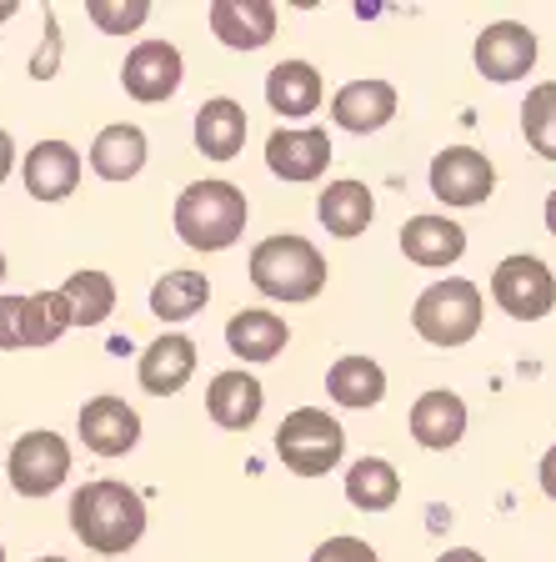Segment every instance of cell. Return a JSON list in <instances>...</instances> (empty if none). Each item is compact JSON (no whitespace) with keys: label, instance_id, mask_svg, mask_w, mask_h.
<instances>
[{"label":"cell","instance_id":"cell-1","mask_svg":"<svg viewBox=\"0 0 556 562\" xmlns=\"http://www.w3.org/2000/svg\"><path fill=\"white\" fill-rule=\"evenodd\" d=\"M70 527H76V538L91 552L121 558L146 532V503H140V492H131L126 482H111V477L86 482L70 497Z\"/></svg>","mask_w":556,"mask_h":562},{"label":"cell","instance_id":"cell-2","mask_svg":"<svg viewBox=\"0 0 556 562\" xmlns=\"http://www.w3.org/2000/svg\"><path fill=\"white\" fill-rule=\"evenodd\" d=\"M246 216H251V201L231 181H191L175 196V236L191 251H226V246H236V236L246 232Z\"/></svg>","mask_w":556,"mask_h":562},{"label":"cell","instance_id":"cell-3","mask_svg":"<svg viewBox=\"0 0 556 562\" xmlns=\"http://www.w3.org/2000/svg\"><path fill=\"white\" fill-rule=\"evenodd\" d=\"M326 257L316 251L306 236L281 232L251 251V286L271 302H311L326 286Z\"/></svg>","mask_w":556,"mask_h":562},{"label":"cell","instance_id":"cell-4","mask_svg":"<svg viewBox=\"0 0 556 562\" xmlns=\"http://www.w3.org/2000/svg\"><path fill=\"white\" fill-rule=\"evenodd\" d=\"M411 327L431 347H466L481 331V286L466 277L431 281L411 306Z\"/></svg>","mask_w":556,"mask_h":562},{"label":"cell","instance_id":"cell-5","mask_svg":"<svg viewBox=\"0 0 556 562\" xmlns=\"http://www.w3.org/2000/svg\"><path fill=\"white\" fill-rule=\"evenodd\" d=\"M276 457L296 477H326L347 457V432L321 407H296L276 427Z\"/></svg>","mask_w":556,"mask_h":562},{"label":"cell","instance_id":"cell-6","mask_svg":"<svg viewBox=\"0 0 556 562\" xmlns=\"http://www.w3.org/2000/svg\"><path fill=\"white\" fill-rule=\"evenodd\" d=\"M491 296L507 316L517 322H542L556 306V277L542 257H507L497 271H491Z\"/></svg>","mask_w":556,"mask_h":562},{"label":"cell","instance_id":"cell-7","mask_svg":"<svg viewBox=\"0 0 556 562\" xmlns=\"http://www.w3.org/2000/svg\"><path fill=\"white\" fill-rule=\"evenodd\" d=\"M70 327V312L60 292H35V296H0V351L15 347H50Z\"/></svg>","mask_w":556,"mask_h":562},{"label":"cell","instance_id":"cell-8","mask_svg":"<svg viewBox=\"0 0 556 562\" xmlns=\"http://www.w3.org/2000/svg\"><path fill=\"white\" fill-rule=\"evenodd\" d=\"M5 477L21 497H46L70 477V447L56 432H25L5 457Z\"/></svg>","mask_w":556,"mask_h":562},{"label":"cell","instance_id":"cell-9","mask_svg":"<svg viewBox=\"0 0 556 562\" xmlns=\"http://www.w3.org/2000/svg\"><path fill=\"white\" fill-rule=\"evenodd\" d=\"M497 187V166L472 146H446L431 161V196L446 206H481Z\"/></svg>","mask_w":556,"mask_h":562},{"label":"cell","instance_id":"cell-10","mask_svg":"<svg viewBox=\"0 0 556 562\" xmlns=\"http://www.w3.org/2000/svg\"><path fill=\"white\" fill-rule=\"evenodd\" d=\"M181 50L171 46V41H140L136 50L126 56V66H121V86H126L131 101H171L175 91H181Z\"/></svg>","mask_w":556,"mask_h":562},{"label":"cell","instance_id":"cell-11","mask_svg":"<svg viewBox=\"0 0 556 562\" xmlns=\"http://www.w3.org/2000/svg\"><path fill=\"white\" fill-rule=\"evenodd\" d=\"M472 56H476V70H481L487 81L511 86L536 66V35L517 21H497V25H487V31L476 35Z\"/></svg>","mask_w":556,"mask_h":562},{"label":"cell","instance_id":"cell-12","mask_svg":"<svg viewBox=\"0 0 556 562\" xmlns=\"http://www.w3.org/2000/svg\"><path fill=\"white\" fill-rule=\"evenodd\" d=\"M266 166L281 181H316L331 166V136L321 126H302V131H271L266 140Z\"/></svg>","mask_w":556,"mask_h":562},{"label":"cell","instance_id":"cell-13","mask_svg":"<svg viewBox=\"0 0 556 562\" xmlns=\"http://www.w3.org/2000/svg\"><path fill=\"white\" fill-rule=\"evenodd\" d=\"M81 442L95 457H126L140 442V417L121 397H91L81 407Z\"/></svg>","mask_w":556,"mask_h":562},{"label":"cell","instance_id":"cell-14","mask_svg":"<svg viewBox=\"0 0 556 562\" xmlns=\"http://www.w3.org/2000/svg\"><path fill=\"white\" fill-rule=\"evenodd\" d=\"M191 372H196V341L181 337V331H166V337H156L151 347L140 351V386L151 392V397H175L185 382H191Z\"/></svg>","mask_w":556,"mask_h":562},{"label":"cell","instance_id":"cell-15","mask_svg":"<svg viewBox=\"0 0 556 562\" xmlns=\"http://www.w3.org/2000/svg\"><path fill=\"white\" fill-rule=\"evenodd\" d=\"M211 31L231 50H261L276 35V5L271 0H216L211 5Z\"/></svg>","mask_w":556,"mask_h":562},{"label":"cell","instance_id":"cell-16","mask_svg":"<svg viewBox=\"0 0 556 562\" xmlns=\"http://www.w3.org/2000/svg\"><path fill=\"white\" fill-rule=\"evenodd\" d=\"M81 181V156L70 140H35L25 156V191L35 201H66Z\"/></svg>","mask_w":556,"mask_h":562},{"label":"cell","instance_id":"cell-17","mask_svg":"<svg viewBox=\"0 0 556 562\" xmlns=\"http://www.w3.org/2000/svg\"><path fill=\"white\" fill-rule=\"evenodd\" d=\"M261 407H266V392H261V382H256L251 372H220V376H211L206 412H211V422H216V427H226V432H246V427H256Z\"/></svg>","mask_w":556,"mask_h":562},{"label":"cell","instance_id":"cell-18","mask_svg":"<svg viewBox=\"0 0 556 562\" xmlns=\"http://www.w3.org/2000/svg\"><path fill=\"white\" fill-rule=\"evenodd\" d=\"M331 116H337L341 131H356V136H371L382 131L386 121L396 116V86L392 81H351L331 95Z\"/></svg>","mask_w":556,"mask_h":562},{"label":"cell","instance_id":"cell-19","mask_svg":"<svg viewBox=\"0 0 556 562\" xmlns=\"http://www.w3.org/2000/svg\"><path fill=\"white\" fill-rule=\"evenodd\" d=\"M411 437H417L421 447H431V452L456 447L466 437V402L456 397V392H446V386L417 397V407H411Z\"/></svg>","mask_w":556,"mask_h":562},{"label":"cell","instance_id":"cell-20","mask_svg":"<svg viewBox=\"0 0 556 562\" xmlns=\"http://www.w3.org/2000/svg\"><path fill=\"white\" fill-rule=\"evenodd\" d=\"M401 251L417 267H452L466 251V232L456 222H446V216H411L401 226Z\"/></svg>","mask_w":556,"mask_h":562},{"label":"cell","instance_id":"cell-21","mask_svg":"<svg viewBox=\"0 0 556 562\" xmlns=\"http://www.w3.org/2000/svg\"><path fill=\"white\" fill-rule=\"evenodd\" d=\"M196 146L211 161H236L246 146V111L231 95H216L196 111Z\"/></svg>","mask_w":556,"mask_h":562},{"label":"cell","instance_id":"cell-22","mask_svg":"<svg viewBox=\"0 0 556 562\" xmlns=\"http://www.w3.org/2000/svg\"><path fill=\"white\" fill-rule=\"evenodd\" d=\"M291 341L286 322H281L276 312H261V306H246V312L231 316V327H226V347L236 351V357H246V362H271V357H281Z\"/></svg>","mask_w":556,"mask_h":562},{"label":"cell","instance_id":"cell-23","mask_svg":"<svg viewBox=\"0 0 556 562\" xmlns=\"http://www.w3.org/2000/svg\"><path fill=\"white\" fill-rule=\"evenodd\" d=\"M266 101H271V111L286 121L311 116L316 105H321V76H316L311 60H281L266 76Z\"/></svg>","mask_w":556,"mask_h":562},{"label":"cell","instance_id":"cell-24","mask_svg":"<svg viewBox=\"0 0 556 562\" xmlns=\"http://www.w3.org/2000/svg\"><path fill=\"white\" fill-rule=\"evenodd\" d=\"M316 216H321V226L331 236L351 241V236H361L371 226V216H376V196H371L361 181H331V187L321 191V201H316Z\"/></svg>","mask_w":556,"mask_h":562},{"label":"cell","instance_id":"cell-25","mask_svg":"<svg viewBox=\"0 0 556 562\" xmlns=\"http://www.w3.org/2000/svg\"><path fill=\"white\" fill-rule=\"evenodd\" d=\"M146 166V131L140 126H105L101 136L91 140V171L101 181H131Z\"/></svg>","mask_w":556,"mask_h":562},{"label":"cell","instance_id":"cell-26","mask_svg":"<svg viewBox=\"0 0 556 562\" xmlns=\"http://www.w3.org/2000/svg\"><path fill=\"white\" fill-rule=\"evenodd\" d=\"M326 392H331V402H341V407H376V402L386 397V372L371 357H341L331 372H326Z\"/></svg>","mask_w":556,"mask_h":562},{"label":"cell","instance_id":"cell-27","mask_svg":"<svg viewBox=\"0 0 556 562\" xmlns=\"http://www.w3.org/2000/svg\"><path fill=\"white\" fill-rule=\"evenodd\" d=\"M396 497H401V477H396V468L386 457H361V462H351L347 503L356 507V513H386V507H396Z\"/></svg>","mask_w":556,"mask_h":562},{"label":"cell","instance_id":"cell-28","mask_svg":"<svg viewBox=\"0 0 556 562\" xmlns=\"http://www.w3.org/2000/svg\"><path fill=\"white\" fill-rule=\"evenodd\" d=\"M60 302L70 312V327H101L105 316L116 312V281L105 271H76L60 286Z\"/></svg>","mask_w":556,"mask_h":562},{"label":"cell","instance_id":"cell-29","mask_svg":"<svg viewBox=\"0 0 556 562\" xmlns=\"http://www.w3.org/2000/svg\"><path fill=\"white\" fill-rule=\"evenodd\" d=\"M211 302V281L201 271H171L151 286V312L161 322H191Z\"/></svg>","mask_w":556,"mask_h":562},{"label":"cell","instance_id":"cell-30","mask_svg":"<svg viewBox=\"0 0 556 562\" xmlns=\"http://www.w3.org/2000/svg\"><path fill=\"white\" fill-rule=\"evenodd\" d=\"M522 131H526V146H532L542 161H556V81H542L526 91Z\"/></svg>","mask_w":556,"mask_h":562},{"label":"cell","instance_id":"cell-31","mask_svg":"<svg viewBox=\"0 0 556 562\" xmlns=\"http://www.w3.org/2000/svg\"><path fill=\"white\" fill-rule=\"evenodd\" d=\"M86 15H91V21L101 25L105 35H126V31H140V25H146V15H151V5H146V0H131V5H111V0H91V5H86Z\"/></svg>","mask_w":556,"mask_h":562},{"label":"cell","instance_id":"cell-32","mask_svg":"<svg viewBox=\"0 0 556 562\" xmlns=\"http://www.w3.org/2000/svg\"><path fill=\"white\" fill-rule=\"evenodd\" d=\"M311 562H382V558H376V548L361 538H326L321 548L311 552Z\"/></svg>","mask_w":556,"mask_h":562},{"label":"cell","instance_id":"cell-33","mask_svg":"<svg viewBox=\"0 0 556 562\" xmlns=\"http://www.w3.org/2000/svg\"><path fill=\"white\" fill-rule=\"evenodd\" d=\"M542 492L556 503V447H546V457H542Z\"/></svg>","mask_w":556,"mask_h":562},{"label":"cell","instance_id":"cell-34","mask_svg":"<svg viewBox=\"0 0 556 562\" xmlns=\"http://www.w3.org/2000/svg\"><path fill=\"white\" fill-rule=\"evenodd\" d=\"M11 166H15V140H11V131H0V181L11 176Z\"/></svg>","mask_w":556,"mask_h":562},{"label":"cell","instance_id":"cell-35","mask_svg":"<svg viewBox=\"0 0 556 562\" xmlns=\"http://www.w3.org/2000/svg\"><path fill=\"white\" fill-rule=\"evenodd\" d=\"M436 562H487L481 552H472V548H452V552H441Z\"/></svg>","mask_w":556,"mask_h":562},{"label":"cell","instance_id":"cell-36","mask_svg":"<svg viewBox=\"0 0 556 562\" xmlns=\"http://www.w3.org/2000/svg\"><path fill=\"white\" fill-rule=\"evenodd\" d=\"M546 232L556 236V191H552V196H546Z\"/></svg>","mask_w":556,"mask_h":562},{"label":"cell","instance_id":"cell-37","mask_svg":"<svg viewBox=\"0 0 556 562\" xmlns=\"http://www.w3.org/2000/svg\"><path fill=\"white\" fill-rule=\"evenodd\" d=\"M11 15H15V5H0V21H11Z\"/></svg>","mask_w":556,"mask_h":562},{"label":"cell","instance_id":"cell-38","mask_svg":"<svg viewBox=\"0 0 556 562\" xmlns=\"http://www.w3.org/2000/svg\"><path fill=\"white\" fill-rule=\"evenodd\" d=\"M0 281H5V257H0Z\"/></svg>","mask_w":556,"mask_h":562},{"label":"cell","instance_id":"cell-39","mask_svg":"<svg viewBox=\"0 0 556 562\" xmlns=\"http://www.w3.org/2000/svg\"><path fill=\"white\" fill-rule=\"evenodd\" d=\"M41 562H66V558H41Z\"/></svg>","mask_w":556,"mask_h":562},{"label":"cell","instance_id":"cell-40","mask_svg":"<svg viewBox=\"0 0 556 562\" xmlns=\"http://www.w3.org/2000/svg\"><path fill=\"white\" fill-rule=\"evenodd\" d=\"M0 562H5V548H0Z\"/></svg>","mask_w":556,"mask_h":562}]
</instances>
